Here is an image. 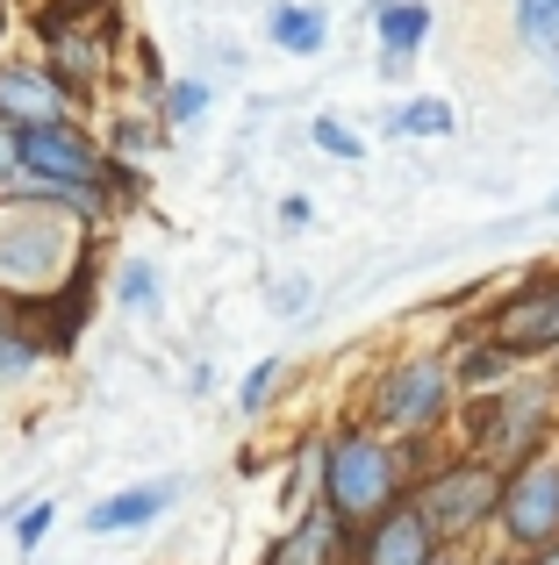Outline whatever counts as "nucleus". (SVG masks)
<instances>
[{
    "mask_svg": "<svg viewBox=\"0 0 559 565\" xmlns=\"http://www.w3.org/2000/svg\"><path fill=\"white\" fill-rule=\"evenodd\" d=\"M0 186L22 193V129L14 122H0Z\"/></svg>",
    "mask_w": 559,
    "mask_h": 565,
    "instance_id": "obj_20",
    "label": "nucleus"
},
{
    "mask_svg": "<svg viewBox=\"0 0 559 565\" xmlns=\"http://www.w3.org/2000/svg\"><path fill=\"white\" fill-rule=\"evenodd\" d=\"M517 29L531 43H552L559 36V0H517Z\"/></svg>",
    "mask_w": 559,
    "mask_h": 565,
    "instance_id": "obj_19",
    "label": "nucleus"
},
{
    "mask_svg": "<svg viewBox=\"0 0 559 565\" xmlns=\"http://www.w3.org/2000/svg\"><path fill=\"white\" fill-rule=\"evenodd\" d=\"M409 501H416L423 523L437 530V544H460V537H474L481 523H495V501H503V466H495V458H460V466H437Z\"/></svg>",
    "mask_w": 559,
    "mask_h": 565,
    "instance_id": "obj_3",
    "label": "nucleus"
},
{
    "mask_svg": "<svg viewBox=\"0 0 559 565\" xmlns=\"http://www.w3.org/2000/svg\"><path fill=\"white\" fill-rule=\"evenodd\" d=\"M431 565H466V558H445V552H437V558H431Z\"/></svg>",
    "mask_w": 559,
    "mask_h": 565,
    "instance_id": "obj_27",
    "label": "nucleus"
},
{
    "mask_svg": "<svg viewBox=\"0 0 559 565\" xmlns=\"http://www.w3.org/2000/svg\"><path fill=\"white\" fill-rule=\"evenodd\" d=\"M180 494L172 480H151V487H129V494H115V501H101L94 515H86V530L94 537H108V530H137V523H151V515H166V501Z\"/></svg>",
    "mask_w": 559,
    "mask_h": 565,
    "instance_id": "obj_13",
    "label": "nucleus"
},
{
    "mask_svg": "<svg viewBox=\"0 0 559 565\" xmlns=\"http://www.w3.org/2000/svg\"><path fill=\"white\" fill-rule=\"evenodd\" d=\"M509 365H517V351L495 344V337H481L474 351H460V365H452V386H495V380H509Z\"/></svg>",
    "mask_w": 559,
    "mask_h": 565,
    "instance_id": "obj_15",
    "label": "nucleus"
},
{
    "mask_svg": "<svg viewBox=\"0 0 559 565\" xmlns=\"http://www.w3.org/2000/svg\"><path fill=\"white\" fill-rule=\"evenodd\" d=\"M115 151H151V129H144V122H123V129H115Z\"/></svg>",
    "mask_w": 559,
    "mask_h": 565,
    "instance_id": "obj_25",
    "label": "nucleus"
},
{
    "mask_svg": "<svg viewBox=\"0 0 559 565\" xmlns=\"http://www.w3.org/2000/svg\"><path fill=\"white\" fill-rule=\"evenodd\" d=\"M373 36H380L388 72H402L409 57L423 51V36H431V8H423V0H380L373 8Z\"/></svg>",
    "mask_w": 559,
    "mask_h": 565,
    "instance_id": "obj_12",
    "label": "nucleus"
},
{
    "mask_svg": "<svg viewBox=\"0 0 559 565\" xmlns=\"http://www.w3.org/2000/svg\"><path fill=\"white\" fill-rule=\"evenodd\" d=\"M524 565H559V537H552V544H538V552L524 558Z\"/></svg>",
    "mask_w": 559,
    "mask_h": 565,
    "instance_id": "obj_26",
    "label": "nucleus"
},
{
    "mask_svg": "<svg viewBox=\"0 0 559 565\" xmlns=\"http://www.w3.org/2000/svg\"><path fill=\"white\" fill-rule=\"evenodd\" d=\"M316 472H323V501H330L351 530L373 523L388 501L409 494V458L394 451L388 437H373V429H337L316 451Z\"/></svg>",
    "mask_w": 559,
    "mask_h": 565,
    "instance_id": "obj_1",
    "label": "nucleus"
},
{
    "mask_svg": "<svg viewBox=\"0 0 559 565\" xmlns=\"http://www.w3.org/2000/svg\"><path fill=\"white\" fill-rule=\"evenodd\" d=\"M394 129H402V137H452V129H460V115H452V100H402V108H394Z\"/></svg>",
    "mask_w": 559,
    "mask_h": 565,
    "instance_id": "obj_16",
    "label": "nucleus"
},
{
    "mask_svg": "<svg viewBox=\"0 0 559 565\" xmlns=\"http://www.w3.org/2000/svg\"><path fill=\"white\" fill-rule=\"evenodd\" d=\"M488 337L509 344L517 359H546L559 351V273H531L524 287H509V301H495Z\"/></svg>",
    "mask_w": 559,
    "mask_h": 565,
    "instance_id": "obj_8",
    "label": "nucleus"
},
{
    "mask_svg": "<svg viewBox=\"0 0 559 565\" xmlns=\"http://www.w3.org/2000/svg\"><path fill=\"white\" fill-rule=\"evenodd\" d=\"M431 558H437V530L423 523V509L409 494L351 530V565H431Z\"/></svg>",
    "mask_w": 559,
    "mask_h": 565,
    "instance_id": "obj_9",
    "label": "nucleus"
},
{
    "mask_svg": "<svg viewBox=\"0 0 559 565\" xmlns=\"http://www.w3.org/2000/svg\"><path fill=\"white\" fill-rule=\"evenodd\" d=\"M36 359H43V337H36V330H0V380L29 373Z\"/></svg>",
    "mask_w": 559,
    "mask_h": 565,
    "instance_id": "obj_17",
    "label": "nucleus"
},
{
    "mask_svg": "<svg viewBox=\"0 0 559 565\" xmlns=\"http://www.w3.org/2000/svg\"><path fill=\"white\" fill-rule=\"evenodd\" d=\"M445 401H452V365L445 359H402L373 386V423L394 429V437H423V429L445 423Z\"/></svg>",
    "mask_w": 559,
    "mask_h": 565,
    "instance_id": "obj_6",
    "label": "nucleus"
},
{
    "mask_svg": "<svg viewBox=\"0 0 559 565\" xmlns=\"http://www.w3.org/2000/svg\"><path fill=\"white\" fill-rule=\"evenodd\" d=\"M266 565H351V523L330 509V501H316L308 515H294V523L280 530Z\"/></svg>",
    "mask_w": 559,
    "mask_h": 565,
    "instance_id": "obj_10",
    "label": "nucleus"
},
{
    "mask_svg": "<svg viewBox=\"0 0 559 565\" xmlns=\"http://www.w3.org/2000/svg\"><path fill=\"white\" fill-rule=\"evenodd\" d=\"M101 180H108V158L86 143V129L72 122V115L22 129V193H43V201H65V207H80V215H94Z\"/></svg>",
    "mask_w": 559,
    "mask_h": 565,
    "instance_id": "obj_2",
    "label": "nucleus"
},
{
    "mask_svg": "<svg viewBox=\"0 0 559 565\" xmlns=\"http://www.w3.org/2000/svg\"><path fill=\"white\" fill-rule=\"evenodd\" d=\"M158 108H166V122H194V115L209 108V86H201V79H180V86H166V94H158Z\"/></svg>",
    "mask_w": 559,
    "mask_h": 565,
    "instance_id": "obj_18",
    "label": "nucleus"
},
{
    "mask_svg": "<svg viewBox=\"0 0 559 565\" xmlns=\"http://www.w3.org/2000/svg\"><path fill=\"white\" fill-rule=\"evenodd\" d=\"M266 36L280 43V51H294V57H316L323 36H330V22H323L316 8H294V0H287V8L266 14Z\"/></svg>",
    "mask_w": 559,
    "mask_h": 565,
    "instance_id": "obj_14",
    "label": "nucleus"
},
{
    "mask_svg": "<svg viewBox=\"0 0 559 565\" xmlns=\"http://www.w3.org/2000/svg\"><path fill=\"white\" fill-rule=\"evenodd\" d=\"M273 380H280V359H266V365H259V373L252 380H244V415H259V408H266V394H273Z\"/></svg>",
    "mask_w": 559,
    "mask_h": 565,
    "instance_id": "obj_23",
    "label": "nucleus"
},
{
    "mask_svg": "<svg viewBox=\"0 0 559 565\" xmlns=\"http://www.w3.org/2000/svg\"><path fill=\"white\" fill-rule=\"evenodd\" d=\"M316 151H330V158H359V151H366V143H359V137H351V129H345V122H337V115H323V122H316Z\"/></svg>",
    "mask_w": 559,
    "mask_h": 565,
    "instance_id": "obj_21",
    "label": "nucleus"
},
{
    "mask_svg": "<svg viewBox=\"0 0 559 565\" xmlns=\"http://www.w3.org/2000/svg\"><path fill=\"white\" fill-rule=\"evenodd\" d=\"M43 530H51V501H36V509L22 515V530H14V544H22V552H36V544H43Z\"/></svg>",
    "mask_w": 559,
    "mask_h": 565,
    "instance_id": "obj_24",
    "label": "nucleus"
},
{
    "mask_svg": "<svg viewBox=\"0 0 559 565\" xmlns=\"http://www.w3.org/2000/svg\"><path fill=\"white\" fill-rule=\"evenodd\" d=\"M495 530H503L517 552H538V544L559 537V458H552V451H531L524 466L503 472Z\"/></svg>",
    "mask_w": 559,
    "mask_h": 565,
    "instance_id": "obj_5",
    "label": "nucleus"
},
{
    "mask_svg": "<svg viewBox=\"0 0 559 565\" xmlns=\"http://www.w3.org/2000/svg\"><path fill=\"white\" fill-rule=\"evenodd\" d=\"M36 29H43V43H51V72L65 86H86L101 65H108V51H115V0H43V14H36Z\"/></svg>",
    "mask_w": 559,
    "mask_h": 565,
    "instance_id": "obj_4",
    "label": "nucleus"
},
{
    "mask_svg": "<svg viewBox=\"0 0 559 565\" xmlns=\"http://www.w3.org/2000/svg\"><path fill=\"white\" fill-rule=\"evenodd\" d=\"M123 301L137 308V316L158 301V273H151V265H123Z\"/></svg>",
    "mask_w": 559,
    "mask_h": 565,
    "instance_id": "obj_22",
    "label": "nucleus"
},
{
    "mask_svg": "<svg viewBox=\"0 0 559 565\" xmlns=\"http://www.w3.org/2000/svg\"><path fill=\"white\" fill-rule=\"evenodd\" d=\"M72 115V86L43 65H0V122L29 129V122H57Z\"/></svg>",
    "mask_w": 559,
    "mask_h": 565,
    "instance_id": "obj_11",
    "label": "nucleus"
},
{
    "mask_svg": "<svg viewBox=\"0 0 559 565\" xmlns=\"http://www.w3.org/2000/svg\"><path fill=\"white\" fill-rule=\"evenodd\" d=\"M552 386H524V394H503L488 415H474V437H481V458H495V466H524L531 451H546L552 437Z\"/></svg>",
    "mask_w": 559,
    "mask_h": 565,
    "instance_id": "obj_7",
    "label": "nucleus"
}]
</instances>
